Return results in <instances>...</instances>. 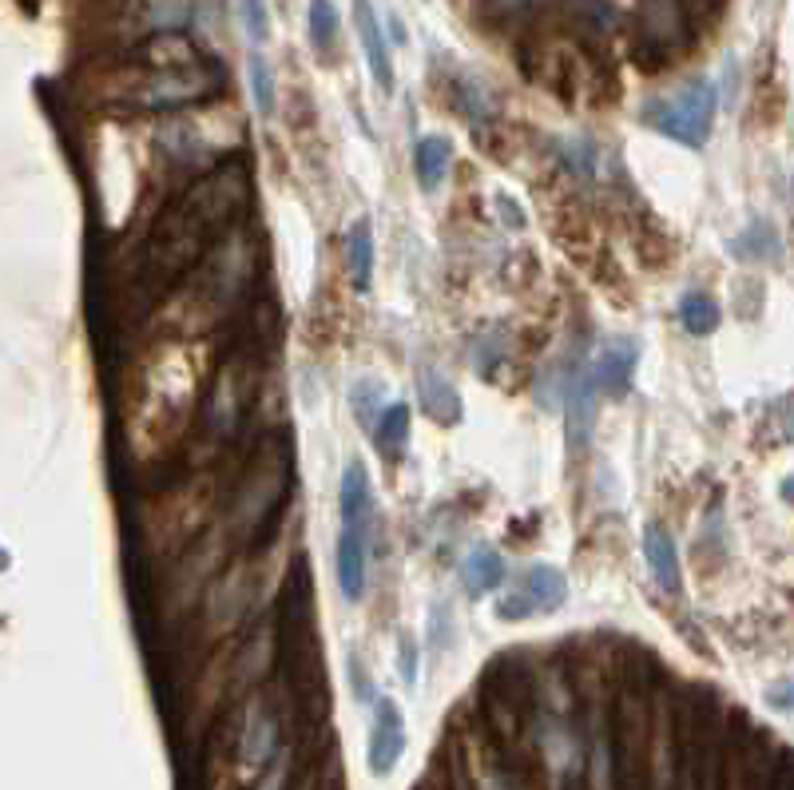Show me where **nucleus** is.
I'll return each mask as SVG.
<instances>
[{
    "label": "nucleus",
    "instance_id": "obj_19",
    "mask_svg": "<svg viewBox=\"0 0 794 790\" xmlns=\"http://www.w3.org/2000/svg\"><path fill=\"white\" fill-rule=\"evenodd\" d=\"M337 36H342V20H337L334 0H310V44L314 52H334Z\"/></svg>",
    "mask_w": 794,
    "mask_h": 790
},
{
    "label": "nucleus",
    "instance_id": "obj_8",
    "mask_svg": "<svg viewBox=\"0 0 794 790\" xmlns=\"http://www.w3.org/2000/svg\"><path fill=\"white\" fill-rule=\"evenodd\" d=\"M640 40L655 52H675L687 40V20L679 0H647L640 9Z\"/></svg>",
    "mask_w": 794,
    "mask_h": 790
},
{
    "label": "nucleus",
    "instance_id": "obj_14",
    "mask_svg": "<svg viewBox=\"0 0 794 790\" xmlns=\"http://www.w3.org/2000/svg\"><path fill=\"white\" fill-rule=\"evenodd\" d=\"M374 445L386 461H401V457H406V449H409V405L406 402H394L377 414Z\"/></svg>",
    "mask_w": 794,
    "mask_h": 790
},
{
    "label": "nucleus",
    "instance_id": "obj_6",
    "mask_svg": "<svg viewBox=\"0 0 794 790\" xmlns=\"http://www.w3.org/2000/svg\"><path fill=\"white\" fill-rule=\"evenodd\" d=\"M369 533L374 524L366 521H342L337 533V588L346 600H362L366 592V568H369Z\"/></svg>",
    "mask_w": 794,
    "mask_h": 790
},
{
    "label": "nucleus",
    "instance_id": "obj_17",
    "mask_svg": "<svg viewBox=\"0 0 794 790\" xmlns=\"http://www.w3.org/2000/svg\"><path fill=\"white\" fill-rule=\"evenodd\" d=\"M449 163H453V143L441 136H421L414 143V168L417 179H421V188L433 191L441 179H446Z\"/></svg>",
    "mask_w": 794,
    "mask_h": 790
},
{
    "label": "nucleus",
    "instance_id": "obj_13",
    "mask_svg": "<svg viewBox=\"0 0 794 790\" xmlns=\"http://www.w3.org/2000/svg\"><path fill=\"white\" fill-rule=\"evenodd\" d=\"M337 513L342 521H366L374 524V484L362 461H350L342 484H337Z\"/></svg>",
    "mask_w": 794,
    "mask_h": 790
},
{
    "label": "nucleus",
    "instance_id": "obj_24",
    "mask_svg": "<svg viewBox=\"0 0 794 790\" xmlns=\"http://www.w3.org/2000/svg\"><path fill=\"white\" fill-rule=\"evenodd\" d=\"M401 680L414 687L417 683V643L409 636H401Z\"/></svg>",
    "mask_w": 794,
    "mask_h": 790
},
{
    "label": "nucleus",
    "instance_id": "obj_4",
    "mask_svg": "<svg viewBox=\"0 0 794 790\" xmlns=\"http://www.w3.org/2000/svg\"><path fill=\"white\" fill-rule=\"evenodd\" d=\"M715 108H719V92L711 79H691L684 92H675L667 99H652L644 108V124H652L659 136L684 143V148H704L711 136Z\"/></svg>",
    "mask_w": 794,
    "mask_h": 790
},
{
    "label": "nucleus",
    "instance_id": "obj_10",
    "mask_svg": "<svg viewBox=\"0 0 794 790\" xmlns=\"http://www.w3.org/2000/svg\"><path fill=\"white\" fill-rule=\"evenodd\" d=\"M417 405H421V414H429L437 425L461 421V397L449 386V377L437 374V366L417 370Z\"/></svg>",
    "mask_w": 794,
    "mask_h": 790
},
{
    "label": "nucleus",
    "instance_id": "obj_25",
    "mask_svg": "<svg viewBox=\"0 0 794 790\" xmlns=\"http://www.w3.org/2000/svg\"><path fill=\"white\" fill-rule=\"evenodd\" d=\"M350 680H357V695H362V700H369V695H374V692H369V675H366V668H362V660H357V655L350 660Z\"/></svg>",
    "mask_w": 794,
    "mask_h": 790
},
{
    "label": "nucleus",
    "instance_id": "obj_16",
    "mask_svg": "<svg viewBox=\"0 0 794 790\" xmlns=\"http://www.w3.org/2000/svg\"><path fill=\"white\" fill-rule=\"evenodd\" d=\"M565 402H568V429H572V441L584 445L588 434H592V421H596V386H592V377H588V370L572 374Z\"/></svg>",
    "mask_w": 794,
    "mask_h": 790
},
{
    "label": "nucleus",
    "instance_id": "obj_11",
    "mask_svg": "<svg viewBox=\"0 0 794 790\" xmlns=\"http://www.w3.org/2000/svg\"><path fill=\"white\" fill-rule=\"evenodd\" d=\"M644 556H647V568H652L655 584H659L667 596H675L679 588H684V576H679V553H675V541H672V533H667L664 524H647Z\"/></svg>",
    "mask_w": 794,
    "mask_h": 790
},
{
    "label": "nucleus",
    "instance_id": "obj_2",
    "mask_svg": "<svg viewBox=\"0 0 794 790\" xmlns=\"http://www.w3.org/2000/svg\"><path fill=\"white\" fill-rule=\"evenodd\" d=\"M198 357H203V346L195 350L175 338L155 350L151 366H143L148 374H143V397H139V421L148 434L183 437V425L195 409L198 382H203Z\"/></svg>",
    "mask_w": 794,
    "mask_h": 790
},
{
    "label": "nucleus",
    "instance_id": "obj_7",
    "mask_svg": "<svg viewBox=\"0 0 794 790\" xmlns=\"http://www.w3.org/2000/svg\"><path fill=\"white\" fill-rule=\"evenodd\" d=\"M406 751V719L394 700H377L374 707V732H369V775L386 779L394 775L397 759Z\"/></svg>",
    "mask_w": 794,
    "mask_h": 790
},
{
    "label": "nucleus",
    "instance_id": "obj_15",
    "mask_svg": "<svg viewBox=\"0 0 794 790\" xmlns=\"http://www.w3.org/2000/svg\"><path fill=\"white\" fill-rule=\"evenodd\" d=\"M461 584H465L469 596H485L496 592L505 584V561L493 548H473V553L461 561Z\"/></svg>",
    "mask_w": 794,
    "mask_h": 790
},
{
    "label": "nucleus",
    "instance_id": "obj_1",
    "mask_svg": "<svg viewBox=\"0 0 794 790\" xmlns=\"http://www.w3.org/2000/svg\"><path fill=\"white\" fill-rule=\"evenodd\" d=\"M250 275H255V258H250L247 235H230L223 243L198 258L195 267L187 270L183 287H175L168 302L171 327L179 330V338H195L203 330H211L218 318L227 314L238 302V295L247 290Z\"/></svg>",
    "mask_w": 794,
    "mask_h": 790
},
{
    "label": "nucleus",
    "instance_id": "obj_23",
    "mask_svg": "<svg viewBox=\"0 0 794 790\" xmlns=\"http://www.w3.org/2000/svg\"><path fill=\"white\" fill-rule=\"evenodd\" d=\"M238 17H243V29L255 44L270 40V12H267V0H238Z\"/></svg>",
    "mask_w": 794,
    "mask_h": 790
},
{
    "label": "nucleus",
    "instance_id": "obj_12",
    "mask_svg": "<svg viewBox=\"0 0 794 790\" xmlns=\"http://www.w3.org/2000/svg\"><path fill=\"white\" fill-rule=\"evenodd\" d=\"M632 374H635V346L632 342H608L604 354L596 357V366L588 370L596 389H604V394L620 397L627 386H632Z\"/></svg>",
    "mask_w": 794,
    "mask_h": 790
},
{
    "label": "nucleus",
    "instance_id": "obj_22",
    "mask_svg": "<svg viewBox=\"0 0 794 790\" xmlns=\"http://www.w3.org/2000/svg\"><path fill=\"white\" fill-rule=\"evenodd\" d=\"M382 386H377V382H357L354 389H350V402H354V414H357V421L366 425V429H374V409L377 414H382V409H386V402H382Z\"/></svg>",
    "mask_w": 794,
    "mask_h": 790
},
{
    "label": "nucleus",
    "instance_id": "obj_5",
    "mask_svg": "<svg viewBox=\"0 0 794 790\" xmlns=\"http://www.w3.org/2000/svg\"><path fill=\"white\" fill-rule=\"evenodd\" d=\"M568 596V580L560 568L552 564H533L516 588L505 596V600L496 604V616L501 620H528V616H540V612H556Z\"/></svg>",
    "mask_w": 794,
    "mask_h": 790
},
{
    "label": "nucleus",
    "instance_id": "obj_21",
    "mask_svg": "<svg viewBox=\"0 0 794 790\" xmlns=\"http://www.w3.org/2000/svg\"><path fill=\"white\" fill-rule=\"evenodd\" d=\"M247 72H250V96H255V108L258 116H275V76H270V64L262 52L247 60Z\"/></svg>",
    "mask_w": 794,
    "mask_h": 790
},
{
    "label": "nucleus",
    "instance_id": "obj_20",
    "mask_svg": "<svg viewBox=\"0 0 794 790\" xmlns=\"http://www.w3.org/2000/svg\"><path fill=\"white\" fill-rule=\"evenodd\" d=\"M679 322H684L691 334H711L719 327V307H715V298L707 295H687L679 302Z\"/></svg>",
    "mask_w": 794,
    "mask_h": 790
},
{
    "label": "nucleus",
    "instance_id": "obj_3",
    "mask_svg": "<svg viewBox=\"0 0 794 790\" xmlns=\"http://www.w3.org/2000/svg\"><path fill=\"white\" fill-rule=\"evenodd\" d=\"M287 481H290L287 445L267 441L258 449L255 461H250L247 477H243L235 489L227 524H223L227 541H258V533L267 529L270 516H275L278 504H282V497H287Z\"/></svg>",
    "mask_w": 794,
    "mask_h": 790
},
{
    "label": "nucleus",
    "instance_id": "obj_9",
    "mask_svg": "<svg viewBox=\"0 0 794 790\" xmlns=\"http://www.w3.org/2000/svg\"><path fill=\"white\" fill-rule=\"evenodd\" d=\"M354 24H357V36H362V49H366L369 72H374L377 88L389 92L394 88V60H389L386 36H382V24H377L369 0H354Z\"/></svg>",
    "mask_w": 794,
    "mask_h": 790
},
{
    "label": "nucleus",
    "instance_id": "obj_18",
    "mask_svg": "<svg viewBox=\"0 0 794 790\" xmlns=\"http://www.w3.org/2000/svg\"><path fill=\"white\" fill-rule=\"evenodd\" d=\"M346 258H350V278H354L357 290H369V278H374V231H369L366 218H357L346 235Z\"/></svg>",
    "mask_w": 794,
    "mask_h": 790
}]
</instances>
